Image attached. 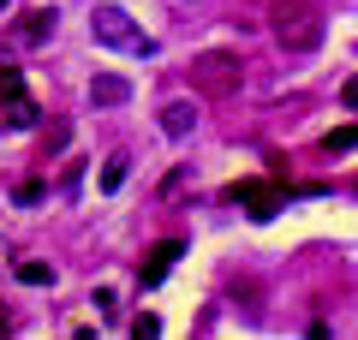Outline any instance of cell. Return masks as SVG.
Instances as JSON below:
<instances>
[{
  "label": "cell",
  "instance_id": "1",
  "mask_svg": "<svg viewBox=\"0 0 358 340\" xmlns=\"http://www.w3.org/2000/svg\"><path fill=\"white\" fill-rule=\"evenodd\" d=\"M275 42H281L287 54H310L322 42V6H310V0H281V6H275Z\"/></svg>",
  "mask_w": 358,
  "mask_h": 340
},
{
  "label": "cell",
  "instance_id": "2",
  "mask_svg": "<svg viewBox=\"0 0 358 340\" xmlns=\"http://www.w3.org/2000/svg\"><path fill=\"white\" fill-rule=\"evenodd\" d=\"M192 84L203 90V96H233V90L245 84V66H239V54H227V48H209V54H197V60H192Z\"/></svg>",
  "mask_w": 358,
  "mask_h": 340
},
{
  "label": "cell",
  "instance_id": "3",
  "mask_svg": "<svg viewBox=\"0 0 358 340\" xmlns=\"http://www.w3.org/2000/svg\"><path fill=\"white\" fill-rule=\"evenodd\" d=\"M90 30H96V42H108V48H131V54H155V42L143 36L138 24H131V13H120V6H96V18H90Z\"/></svg>",
  "mask_w": 358,
  "mask_h": 340
},
{
  "label": "cell",
  "instance_id": "4",
  "mask_svg": "<svg viewBox=\"0 0 358 340\" xmlns=\"http://www.w3.org/2000/svg\"><path fill=\"white\" fill-rule=\"evenodd\" d=\"M227 197L239 203V209L251 215V221H268V215L281 209V185H275V179H239V185H233Z\"/></svg>",
  "mask_w": 358,
  "mask_h": 340
},
{
  "label": "cell",
  "instance_id": "5",
  "mask_svg": "<svg viewBox=\"0 0 358 340\" xmlns=\"http://www.w3.org/2000/svg\"><path fill=\"white\" fill-rule=\"evenodd\" d=\"M173 257H185V245H179V239L150 245V251H143V263H138V281H143V287H162V275L173 269Z\"/></svg>",
  "mask_w": 358,
  "mask_h": 340
},
{
  "label": "cell",
  "instance_id": "6",
  "mask_svg": "<svg viewBox=\"0 0 358 340\" xmlns=\"http://www.w3.org/2000/svg\"><path fill=\"white\" fill-rule=\"evenodd\" d=\"M90 101H96V108H126L131 101V84L120 72H102V78H90Z\"/></svg>",
  "mask_w": 358,
  "mask_h": 340
},
{
  "label": "cell",
  "instance_id": "7",
  "mask_svg": "<svg viewBox=\"0 0 358 340\" xmlns=\"http://www.w3.org/2000/svg\"><path fill=\"white\" fill-rule=\"evenodd\" d=\"M36 120H42V108H36V101H30L24 90H6V126H13V132H30Z\"/></svg>",
  "mask_w": 358,
  "mask_h": 340
},
{
  "label": "cell",
  "instance_id": "8",
  "mask_svg": "<svg viewBox=\"0 0 358 340\" xmlns=\"http://www.w3.org/2000/svg\"><path fill=\"white\" fill-rule=\"evenodd\" d=\"M192 126H197L192 101H167V108H162V132H167V138H192Z\"/></svg>",
  "mask_w": 358,
  "mask_h": 340
},
{
  "label": "cell",
  "instance_id": "9",
  "mask_svg": "<svg viewBox=\"0 0 358 340\" xmlns=\"http://www.w3.org/2000/svg\"><path fill=\"white\" fill-rule=\"evenodd\" d=\"M48 36H54V13H48V6L24 13V24H18V42H30V48H36V42H48Z\"/></svg>",
  "mask_w": 358,
  "mask_h": 340
},
{
  "label": "cell",
  "instance_id": "10",
  "mask_svg": "<svg viewBox=\"0 0 358 340\" xmlns=\"http://www.w3.org/2000/svg\"><path fill=\"white\" fill-rule=\"evenodd\" d=\"M18 281H24V287H54V263H36V257H24V263H18Z\"/></svg>",
  "mask_w": 358,
  "mask_h": 340
},
{
  "label": "cell",
  "instance_id": "11",
  "mask_svg": "<svg viewBox=\"0 0 358 340\" xmlns=\"http://www.w3.org/2000/svg\"><path fill=\"white\" fill-rule=\"evenodd\" d=\"M322 150H329V155H346V150H358V120H352V126H334L329 138H322Z\"/></svg>",
  "mask_w": 358,
  "mask_h": 340
},
{
  "label": "cell",
  "instance_id": "12",
  "mask_svg": "<svg viewBox=\"0 0 358 340\" xmlns=\"http://www.w3.org/2000/svg\"><path fill=\"white\" fill-rule=\"evenodd\" d=\"M126 173H131L126 155H108V167H102V191H120V185H126Z\"/></svg>",
  "mask_w": 358,
  "mask_h": 340
},
{
  "label": "cell",
  "instance_id": "13",
  "mask_svg": "<svg viewBox=\"0 0 358 340\" xmlns=\"http://www.w3.org/2000/svg\"><path fill=\"white\" fill-rule=\"evenodd\" d=\"M131 334H138V340H150V334H162V316H138V323H131Z\"/></svg>",
  "mask_w": 358,
  "mask_h": 340
},
{
  "label": "cell",
  "instance_id": "14",
  "mask_svg": "<svg viewBox=\"0 0 358 340\" xmlns=\"http://www.w3.org/2000/svg\"><path fill=\"white\" fill-rule=\"evenodd\" d=\"M0 90H24V78H18V66L0 60Z\"/></svg>",
  "mask_w": 358,
  "mask_h": 340
},
{
  "label": "cell",
  "instance_id": "15",
  "mask_svg": "<svg viewBox=\"0 0 358 340\" xmlns=\"http://www.w3.org/2000/svg\"><path fill=\"white\" fill-rule=\"evenodd\" d=\"M173 191H185V167H173V173L162 179V197H173Z\"/></svg>",
  "mask_w": 358,
  "mask_h": 340
},
{
  "label": "cell",
  "instance_id": "16",
  "mask_svg": "<svg viewBox=\"0 0 358 340\" xmlns=\"http://www.w3.org/2000/svg\"><path fill=\"white\" fill-rule=\"evenodd\" d=\"M114 304H120V299H114V287H96V311H102V316H114Z\"/></svg>",
  "mask_w": 358,
  "mask_h": 340
},
{
  "label": "cell",
  "instance_id": "17",
  "mask_svg": "<svg viewBox=\"0 0 358 340\" xmlns=\"http://www.w3.org/2000/svg\"><path fill=\"white\" fill-rule=\"evenodd\" d=\"M341 101H346V108H358V72H352V78L341 84Z\"/></svg>",
  "mask_w": 358,
  "mask_h": 340
},
{
  "label": "cell",
  "instance_id": "18",
  "mask_svg": "<svg viewBox=\"0 0 358 340\" xmlns=\"http://www.w3.org/2000/svg\"><path fill=\"white\" fill-rule=\"evenodd\" d=\"M352 197H358V179H352Z\"/></svg>",
  "mask_w": 358,
  "mask_h": 340
},
{
  "label": "cell",
  "instance_id": "19",
  "mask_svg": "<svg viewBox=\"0 0 358 340\" xmlns=\"http://www.w3.org/2000/svg\"><path fill=\"white\" fill-rule=\"evenodd\" d=\"M0 6H6V0H0Z\"/></svg>",
  "mask_w": 358,
  "mask_h": 340
}]
</instances>
